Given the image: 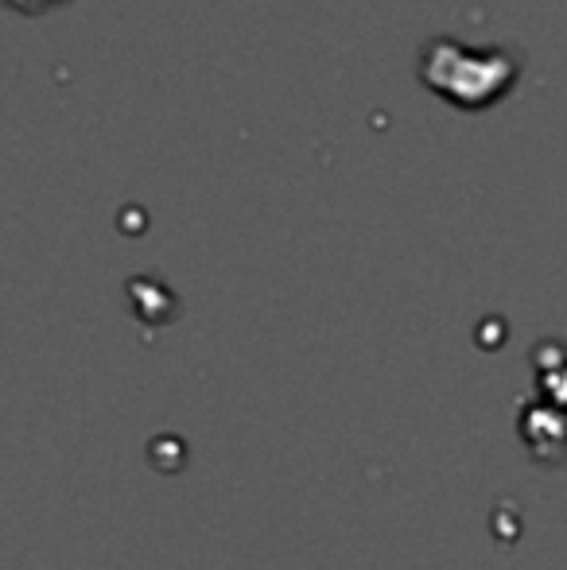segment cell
Here are the masks:
<instances>
[{
    "label": "cell",
    "instance_id": "obj_1",
    "mask_svg": "<svg viewBox=\"0 0 567 570\" xmlns=\"http://www.w3.org/2000/svg\"><path fill=\"white\" fill-rule=\"evenodd\" d=\"M420 78L447 101L475 109L509 90V82L517 78V62L501 47H470L439 36L420 51Z\"/></svg>",
    "mask_w": 567,
    "mask_h": 570
}]
</instances>
